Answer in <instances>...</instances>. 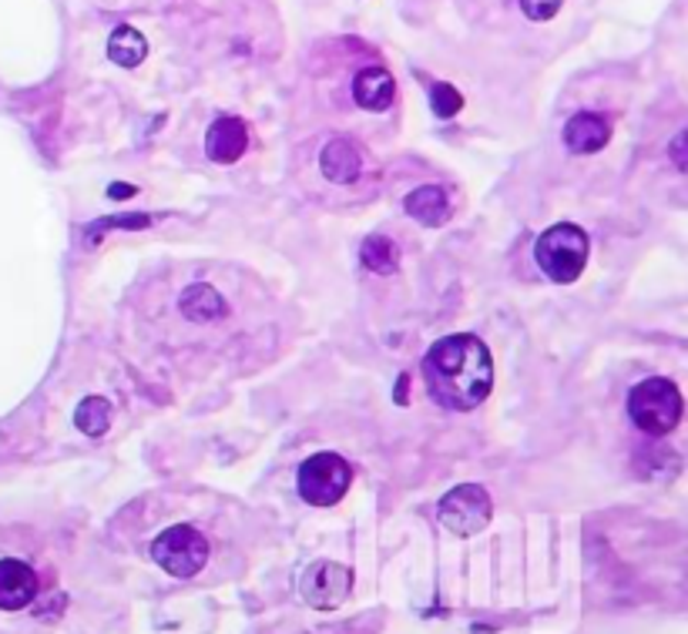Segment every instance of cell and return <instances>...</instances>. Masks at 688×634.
I'll list each match as a JSON object with an SVG mask.
<instances>
[{
    "label": "cell",
    "instance_id": "cell-1",
    "mask_svg": "<svg viewBox=\"0 0 688 634\" xmlns=\"http://www.w3.org/2000/svg\"><path fill=\"white\" fill-rule=\"evenodd\" d=\"M131 306L141 326L154 333V346L169 356L216 353L232 359L259 336L270 296L259 279L232 266H179L175 273H158Z\"/></svg>",
    "mask_w": 688,
    "mask_h": 634
},
{
    "label": "cell",
    "instance_id": "cell-2",
    "mask_svg": "<svg viewBox=\"0 0 688 634\" xmlns=\"http://www.w3.org/2000/svg\"><path fill=\"white\" fill-rule=\"evenodd\" d=\"M423 380L431 396L457 413L478 410L494 387V362L478 336H447L423 356Z\"/></svg>",
    "mask_w": 688,
    "mask_h": 634
},
{
    "label": "cell",
    "instance_id": "cell-3",
    "mask_svg": "<svg viewBox=\"0 0 688 634\" xmlns=\"http://www.w3.org/2000/svg\"><path fill=\"white\" fill-rule=\"evenodd\" d=\"M685 413V400L678 387L665 377H649L628 393V416L631 423L649 437L672 434Z\"/></svg>",
    "mask_w": 688,
    "mask_h": 634
},
{
    "label": "cell",
    "instance_id": "cell-4",
    "mask_svg": "<svg viewBox=\"0 0 688 634\" xmlns=\"http://www.w3.org/2000/svg\"><path fill=\"white\" fill-rule=\"evenodd\" d=\"M588 252H592V242L585 229H577L571 222L551 226L535 242V258L551 283H574L588 266Z\"/></svg>",
    "mask_w": 688,
    "mask_h": 634
},
{
    "label": "cell",
    "instance_id": "cell-5",
    "mask_svg": "<svg viewBox=\"0 0 688 634\" xmlns=\"http://www.w3.org/2000/svg\"><path fill=\"white\" fill-rule=\"evenodd\" d=\"M211 544L192 523H172L151 541V561L172 577H195L208 564Z\"/></svg>",
    "mask_w": 688,
    "mask_h": 634
},
{
    "label": "cell",
    "instance_id": "cell-6",
    "mask_svg": "<svg viewBox=\"0 0 688 634\" xmlns=\"http://www.w3.org/2000/svg\"><path fill=\"white\" fill-rule=\"evenodd\" d=\"M299 494L312 507H333L346 497L353 484V470L340 453H316L299 466Z\"/></svg>",
    "mask_w": 688,
    "mask_h": 634
},
{
    "label": "cell",
    "instance_id": "cell-7",
    "mask_svg": "<svg viewBox=\"0 0 688 634\" xmlns=\"http://www.w3.org/2000/svg\"><path fill=\"white\" fill-rule=\"evenodd\" d=\"M491 514H494V504L488 491L478 484H460L450 494H444L437 504V520L457 538H473L478 531H484L491 523Z\"/></svg>",
    "mask_w": 688,
    "mask_h": 634
},
{
    "label": "cell",
    "instance_id": "cell-8",
    "mask_svg": "<svg viewBox=\"0 0 688 634\" xmlns=\"http://www.w3.org/2000/svg\"><path fill=\"white\" fill-rule=\"evenodd\" d=\"M349 588H353V570L336 561H316L299 580V591H302L306 604L320 608V611L340 608L349 598Z\"/></svg>",
    "mask_w": 688,
    "mask_h": 634
},
{
    "label": "cell",
    "instance_id": "cell-9",
    "mask_svg": "<svg viewBox=\"0 0 688 634\" xmlns=\"http://www.w3.org/2000/svg\"><path fill=\"white\" fill-rule=\"evenodd\" d=\"M37 588L41 580L31 564L18 557L0 561V611H24L27 604H34Z\"/></svg>",
    "mask_w": 688,
    "mask_h": 634
},
{
    "label": "cell",
    "instance_id": "cell-10",
    "mask_svg": "<svg viewBox=\"0 0 688 634\" xmlns=\"http://www.w3.org/2000/svg\"><path fill=\"white\" fill-rule=\"evenodd\" d=\"M249 148V128L242 118H219V122H211L208 135H205V154L211 158L216 165H236L239 158L245 154Z\"/></svg>",
    "mask_w": 688,
    "mask_h": 634
},
{
    "label": "cell",
    "instance_id": "cell-11",
    "mask_svg": "<svg viewBox=\"0 0 688 634\" xmlns=\"http://www.w3.org/2000/svg\"><path fill=\"white\" fill-rule=\"evenodd\" d=\"M353 101L363 112H390L397 101V81L387 68L369 65L353 78Z\"/></svg>",
    "mask_w": 688,
    "mask_h": 634
},
{
    "label": "cell",
    "instance_id": "cell-12",
    "mask_svg": "<svg viewBox=\"0 0 688 634\" xmlns=\"http://www.w3.org/2000/svg\"><path fill=\"white\" fill-rule=\"evenodd\" d=\"M320 172L333 185H353L363 175V154L349 138H330L320 151Z\"/></svg>",
    "mask_w": 688,
    "mask_h": 634
},
{
    "label": "cell",
    "instance_id": "cell-13",
    "mask_svg": "<svg viewBox=\"0 0 688 634\" xmlns=\"http://www.w3.org/2000/svg\"><path fill=\"white\" fill-rule=\"evenodd\" d=\"M608 138H611V125L595 112H581L564 125V145L574 154H595L608 145Z\"/></svg>",
    "mask_w": 688,
    "mask_h": 634
},
{
    "label": "cell",
    "instance_id": "cell-14",
    "mask_svg": "<svg viewBox=\"0 0 688 634\" xmlns=\"http://www.w3.org/2000/svg\"><path fill=\"white\" fill-rule=\"evenodd\" d=\"M406 211L420 222V226H444L447 216H450V201H447V192L440 185H423L416 192L406 195Z\"/></svg>",
    "mask_w": 688,
    "mask_h": 634
},
{
    "label": "cell",
    "instance_id": "cell-15",
    "mask_svg": "<svg viewBox=\"0 0 688 634\" xmlns=\"http://www.w3.org/2000/svg\"><path fill=\"white\" fill-rule=\"evenodd\" d=\"M108 58L118 68H138L148 58V41L135 27H118L108 41Z\"/></svg>",
    "mask_w": 688,
    "mask_h": 634
},
{
    "label": "cell",
    "instance_id": "cell-16",
    "mask_svg": "<svg viewBox=\"0 0 688 634\" xmlns=\"http://www.w3.org/2000/svg\"><path fill=\"white\" fill-rule=\"evenodd\" d=\"M359 258H363V266L369 273H377V276H393L397 266H400V255H397V245L383 235H374V239H366L363 249H359Z\"/></svg>",
    "mask_w": 688,
    "mask_h": 634
},
{
    "label": "cell",
    "instance_id": "cell-17",
    "mask_svg": "<svg viewBox=\"0 0 688 634\" xmlns=\"http://www.w3.org/2000/svg\"><path fill=\"white\" fill-rule=\"evenodd\" d=\"M74 423H78V430L88 434V437L108 434V427H112V406H108V400H101V396L81 400V406L74 413Z\"/></svg>",
    "mask_w": 688,
    "mask_h": 634
},
{
    "label": "cell",
    "instance_id": "cell-18",
    "mask_svg": "<svg viewBox=\"0 0 688 634\" xmlns=\"http://www.w3.org/2000/svg\"><path fill=\"white\" fill-rule=\"evenodd\" d=\"M431 108H434L440 118H454V115L463 108V97H460V91L450 88V84H434V88H431Z\"/></svg>",
    "mask_w": 688,
    "mask_h": 634
},
{
    "label": "cell",
    "instance_id": "cell-19",
    "mask_svg": "<svg viewBox=\"0 0 688 634\" xmlns=\"http://www.w3.org/2000/svg\"><path fill=\"white\" fill-rule=\"evenodd\" d=\"M561 4L564 0H520V11L531 21H551L561 11Z\"/></svg>",
    "mask_w": 688,
    "mask_h": 634
},
{
    "label": "cell",
    "instance_id": "cell-20",
    "mask_svg": "<svg viewBox=\"0 0 688 634\" xmlns=\"http://www.w3.org/2000/svg\"><path fill=\"white\" fill-rule=\"evenodd\" d=\"M668 158H672V165L678 172H688V131H678L672 141H668Z\"/></svg>",
    "mask_w": 688,
    "mask_h": 634
},
{
    "label": "cell",
    "instance_id": "cell-21",
    "mask_svg": "<svg viewBox=\"0 0 688 634\" xmlns=\"http://www.w3.org/2000/svg\"><path fill=\"white\" fill-rule=\"evenodd\" d=\"M131 192H135V188H125V185H115V188H112L115 198H125V195H131Z\"/></svg>",
    "mask_w": 688,
    "mask_h": 634
}]
</instances>
